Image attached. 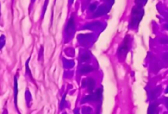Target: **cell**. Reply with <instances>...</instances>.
<instances>
[{
	"mask_svg": "<svg viewBox=\"0 0 168 114\" xmlns=\"http://www.w3.org/2000/svg\"><path fill=\"white\" fill-rule=\"evenodd\" d=\"M160 42L161 43H164V44H168V39H162L161 40H160Z\"/></svg>",
	"mask_w": 168,
	"mask_h": 114,
	"instance_id": "obj_14",
	"label": "cell"
},
{
	"mask_svg": "<svg viewBox=\"0 0 168 114\" xmlns=\"http://www.w3.org/2000/svg\"><path fill=\"white\" fill-rule=\"evenodd\" d=\"M143 15H144V10L142 8V6L136 4L132 11V18L130 23V27L137 26L141 19L143 18Z\"/></svg>",
	"mask_w": 168,
	"mask_h": 114,
	"instance_id": "obj_1",
	"label": "cell"
},
{
	"mask_svg": "<svg viewBox=\"0 0 168 114\" xmlns=\"http://www.w3.org/2000/svg\"><path fill=\"white\" fill-rule=\"evenodd\" d=\"M65 97H66V95H64L63 98H62V103H61V107H62V108L63 103H64V101H65Z\"/></svg>",
	"mask_w": 168,
	"mask_h": 114,
	"instance_id": "obj_17",
	"label": "cell"
},
{
	"mask_svg": "<svg viewBox=\"0 0 168 114\" xmlns=\"http://www.w3.org/2000/svg\"><path fill=\"white\" fill-rule=\"evenodd\" d=\"M167 108H168V99H167Z\"/></svg>",
	"mask_w": 168,
	"mask_h": 114,
	"instance_id": "obj_20",
	"label": "cell"
},
{
	"mask_svg": "<svg viewBox=\"0 0 168 114\" xmlns=\"http://www.w3.org/2000/svg\"><path fill=\"white\" fill-rule=\"evenodd\" d=\"M165 26H166V29H167V30H168V25H166Z\"/></svg>",
	"mask_w": 168,
	"mask_h": 114,
	"instance_id": "obj_21",
	"label": "cell"
},
{
	"mask_svg": "<svg viewBox=\"0 0 168 114\" xmlns=\"http://www.w3.org/2000/svg\"><path fill=\"white\" fill-rule=\"evenodd\" d=\"M165 57V59L167 60V61H168V53H167V54L165 55V57Z\"/></svg>",
	"mask_w": 168,
	"mask_h": 114,
	"instance_id": "obj_18",
	"label": "cell"
},
{
	"mask_svg": "<svg viewBox=\"0 0 168 114\" xmlns=\"http://www.w3.org/2000/svg\"><path fill=\"white\" fill-rule=\"evenodd\" d=\"M156 104H150L149 108H148V113H155V111H156Z\"/></svg>",
	"mask_w": 168,
	"mask_h": 114,
	"instance_id": "obj_9",
	"label": "cell"
},
{
	"mask_svg": "<svg viewBox=\"0 0 168 114\" xmlns=\"http://www.w3.org/2000/svg\"><path fill=\"white\" fill-rule=\"evenodd\" d=\"M29 60H30V58L27 60L26 63H25V70H26V73L28 74V75H30V76H31V77L32 78L31 71V70H30V68H29V66H28V63H29Z\"/></svg>",
	"mask_w": 168,
	"mask_h": 114,
	"instance_id": "obj_11",
	"label": "cell"
},
{
	"mask_svg": "<svg viewBox=\"0 0 168 114\" xmlns=\"http://www.w3.org/2000/svg\"><path fill=\"white\" fill-rule=\"evenodd\" d=\"M128 50H129V36H126L119 47L117 50V54L120 57H125Z\"/></svg>",
	"mask_w": 168,
	"mask_h": 114,
	"instance_id": "obj_2",
	"label": "cell"
},
{
	"mask_svg": "<svg viewBox=\"0 0 168 114\" xmlns=\"http://www.w3.org/2000/svg\"><path fill=\"white\" fill-rule=\"evenodd\" d=\"M160 91H161V88H157V89H155L151 93L152 98H153V99H155L156 97H157L160 94Z\"/></svg>",
	"mask_w": 168,
	"mask_h": 114,
	"instance_id": "obj_8",
	"label": "cell"
},
{
	"mask_svg": "<svg viewBox=\"0 0 168 114\" xmlns=\"http://www.w3.org/2000/svg\"><path fill=\"white\" fill-rule=\"evenodd\" d=\"M17 93H18V89H17V76H15L14 79V100H15V105L17 107Z\"/></svg>",
	"mask_w": 168,
	"mask_h": 114,
	"instance_id": "obj_6",
	"label": "cell"
},
{
	"mask_svg": "<svg viewBox=\"0 0 168 114\" xmlns=\"http://www.w3.org/2000/svg\"><path fill=\"white\" fill-rule=\"evenodd\" d=\"M102 97V89H99L94 94H90L89 95L86 96L83 99L81 103H85V102H90V101H99Z\"/></svg>",
	"mask_w": 168,
	"mask_h": 114,
	"instance_id": "obj_3",
	"label": "cell"
},
{
	"mask_svg": "<svg viewBox=\"0 0 168 114\" xmlns=\"http://www.w3.org/2000/svg\"><path fill=\"white\" fill-rule=\"evenodd\" d=\"M93 70V67L91 66H84V67H81V74H86V73H89L92 71Z\"/></svg>",
	"mask_w": 168,
	"mask_h": 114,
	"instance_id": "obj_7",
	"label": "cell"
},
{
	"mask_svg": "<svg viewBox=\"0 0 168 114\" xmlns=\"http://www.w3.org/2000/svg\"><path fill=\"white\" fill-rule=\"evenodd\" d=\"M75 31V24H74V18L71 17L68 24H67V26L66 28V31L68 35H71Z\"/></svg>",
	"mask_w": 168,
	"mask_h": 114,
	"instance_id": "obj_4",
	"label": "cell"
},
{
	"mask_svg": "<svg viewBox=\"0 0 168 114\" xmlns=\"http://www.w3.org/2000/svg\"><path fill=\"white\" fill-rule=\"evenodd\" d=\"M2 45H1V48L3 47V44H4V35H2Z\"/></svg>",
	"mask_w": 168,
	"mask_h": 114,
	"instance_id": "obj_15",
	"label": "cell"
},
{
	"mask_svg": "<svg viewBox=\"0 0 168 114\" xmlns=\"http://www.w3.org/2000/svg\"><path fill=\"white\" fill-rule=\"evenodd\" d=\"M166 93L168 94V86H167V89H166Z\"/></svg>",
	"mask_w": 168,
	"mask_h": 114,
	"instance_id": "obj_19",
	"label": "cell"
},
{
	"mask_svg": "<svg viewBox=\"0 0 168 114\" xmlns=\"http://www.w3.org/2000/svg\"><path fill=\"white\" fill-rule=\"evenodd\" d=\"M87 86L88 90L89 92H93V89L95 87V81L93 78H88L87 79Z\"/></svg>",
	"mask_w": 168,
	"mask_h": 114,
	"instance_id": "obj_5",
	"label": "cell"
},
{
	"mask_svg": "<svg viewBox=\"0 0 168 114\" xmlns=\"http://www.w3.org/2000/svg\"><path fill=\"white\" fill-rule=\"evenodd\" d=\"M49 3V0H45V3H44V8H43V17L44 16L45 14V11H46V8H47V5Z\"/></svg>",
	"mask_w": 168,
	"mask_h": 114,
	"instance_id": "obj_13",
	"label": "cell"
},
{
	"mask_svg": "<svg viewBox=\"0 0 168 114\" xmlns=\"http://www.w3.org/2000/svg\"><path fill=\"white\" fill-rule=\"evenodd\" d=\"M147 3V0H136V4L140 5L143 7V5H144Z\"/></svg>",
	"mask_w": 168,
	"mask_h": 114,
	"instance_id": "obj_12",
	"label": "cell"
},
{
	"mask_svg": "<svg viewBox=\"0 0 168 114\" xmlns=\"http://www.w3.org/2000/svg\"><path fill=\"white\" fill-rule=\"evenodd\" d=\"M95 8H96V5L95 4L90 5V10H91V11H93V10H94Z\"/></svg>",
	"mask_w": 168,
	"mask_h": 114,
	"instance_id": "obj_16",
	"label": "cell"
},
{
	"mask_svg": "<svg viewBox=\"0 0 168 114\" xmlns=\"http://www.w3.org/2000/svg\"><path fill=\"white\" fill-rule=\"evenodd\" d=\"M89 57H90V55H89V53H84L83 55L81 56V60L82 61H87V60H89Z\"/></svg>",
	"mask_w": 168,
	"mask_h": 114,
	"instance_id": "obj_10",
	"label": "cell"
}]
</instances>
